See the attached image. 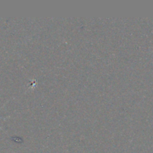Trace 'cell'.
Returning <instances> with one entry per match:
<instances>
[{
    "label": "cell",
    "instance_id": "cell-1",
    "mask_svg": "<svg viewBox=\"0 0 153 153\" xmlns=\"http://www.w3.org/2000/svg\"><path fill=\"white\" fill-rule=\"evenodd\" d=\"M3 106H4V105H3ZM3 106H2V107H3ZM2 107H1V108H2ZM1 108H0V109H1ZM0 118H4V117H0ZM0 128H1V129H2V128H1V126H0Z\"/></svg>",
    "mask_w": 153,
    "mask_h": 153
}]
</instances>
